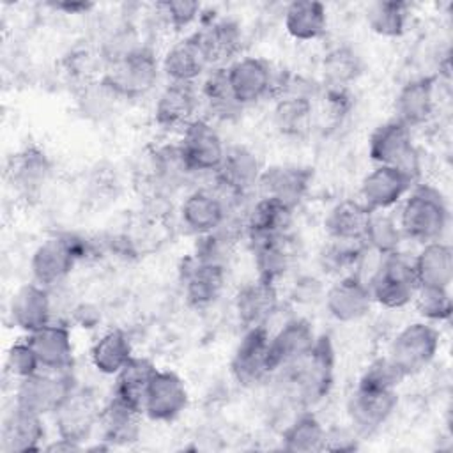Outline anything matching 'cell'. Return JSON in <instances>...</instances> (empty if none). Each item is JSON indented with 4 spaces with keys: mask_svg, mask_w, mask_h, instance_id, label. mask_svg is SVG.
Returning a JSON list of instances; mask_svg holds the SVG:
<instances>
[{
    "mask_svg": "<svg viewBox=\"0 0 453 453\" xmlns=\"http://www.w3.org/2000/svg\"><path fill=\"white\" fill-rule=\"evenodd\" d=\"M51 416L58 437L83 446V442L88 441L92 432L99 426L101 405L92 389L76 386Z\"/></svg>",
    "mask_w": 453,
    "mask_h": 453,
    "instance_id": "8fae6325",
    "label": "cell"
},
{
    "mask_svg": "<svg viewBox=\"0 0 453 453\" xmlns=\"http://www.w3.org/2000/svg\"><path fill=\"white\" fill-rule=\"evenodd\" d=\"M207 69L209 64L195 34L177 41L161 58V73L172 83H196Z\"/></svg>",
    "mask_w": 453,
    "mask_h": 453,
    "instance_id": "f546056e",
    "label": "cell"
},
{
    "mask_svg": "<svg viewBox=\"0 0 453 453\" xmlns=\"http://www.w3.org/2000/svg\"><path fill=\"white\" fill-rule=\"evenodd\" d=\"M74 317L81 327H94V324L99 320V313L96 310H90L88 304L78 306L74 310Z\"/></svg>",
    "mask_w": 453,
    "mask_h": 453,
    "instance_id": "db71d44e",
    "label": "cell"
},
{
    "mask_svg": "<svg viewBox=\"0 0 453 453\" xmlns=\"http://www.w3.org/2000/svg\"><path fill=\"white\" fill-rule=\"evenodd\" d=\"M195 35L205 55L209 69L226 67L237 60V55L242 50L241 25L228 18L211 21L207 27L195 32Z\"/></svg>",
    "mask_w": 453,
    "mask_h": 453,
    "instance_id": "4316f807",
    "label": "cell"
},
{
    "mask_svg": "<svg viewBox=\"0 0 453 453\" xmlns=\"http://www.w3.org/2000/svg\"><path fill=\"white\" fill-rule=\"evenodd\" d=\"M51 173V163L44 150L37 147H25L11 157L9 177L12 186L27 198L39 195Z\"/></svg>",
    "mask_w": 453,
    "mask_h": 453,
    "instance_id": "1f68e13d",
    "label": "cell"
},
{
    "mask_svg": "<svg viewBox=\"0 0 453 453\" xmlns=\"http://www.w3.org/2000/svg\"><path fill=\"white\" fill-rule=\"evenodd\" d=\"M85 446L74 442V441H69V439H64V437H58L55 442L48 444L44 449L46 451H78V449H83Z\"/></svg>",
    "mask_w": 453,
    "mask_h": 453,
    "instance_id": "11a10c76",
    "label": "cell"
},
{
    "mask_svg": "<svg viewBox=\"0 0 453 453\" xmlns=\"http://www.w3.org/2000/svg\"><path fill=\"white\" fill-rule=\"evenodd\" d=\"M313 97L301 94L281 96L273 110V124L281 136L303 138L311 127L313 117Z\"/></svg>",
    "mask_w": 453,
    "mask_h": 453,
    "instance_id": "74e56055",
    "label": "cell"
},
{
    "mask_svg": "<svg viewBox=\"0 0 453 453\" xmlns=\"http://www.w3.org/2000/svg\"><path fill=\"white\" fill-rule=\"evenodd\" d=\"M435 76H418L407 80L395 96L393 119L409 129L428 122L435 111Z\"/></svg>",
    "mask_w": 453,
    "mask_h": 453,
    "instance_id": "603a6c76",
    "label": "cell"
},
{
    "mask_svg": "<svg viewBox=\"0 0 453 453\" xmlns=\"http://www.w3.org/2000/svg\"><path fill=\"white\" fill-rule=\"evenodd\" d=\"M403 379L405 377L396 370V366L388 359V356H384V357L373 359L365 368V372L361 373L357 382H363V384H368V386H375V388L396 389Z\"/></svg>",
    "mask_w": 453,
    "mask_h": 453,
    "instance_id": "681fc988",
    "label": "cell"
},
{
    "mask_svg": "<svg viewBox=\"0 0 453 453\" xmlns=\"http://www.w3.org/2000/svg\"><path fill=\"white\" fill-rule=\"evenodd\" d=\"M44 416L27 411L19 405L4 416L0 426V451L2 453H30L42 449Z\"/></svg>",
    "mask_w": 453,
    "mask_h": 453,
    "instance_id": "cb8c5ba5",
    "label": "cell"
},
{
    "mask_svg": "<svg viewBox=\"0 0 453 453\" xmlns=\"http://www.w3.org/2000/svg\"><path fill=\"white\" fill-rule=\"evenodd\" d=\"M133 357V345L122 329L103 333L90 349V363L103 375H117Z\"/></svg>",
    "mask_w": 453,
    "mask_h": 453,
    "instance_id": "ab89813d",
    "label": "cell"
},
{
    "mask_svg": "<svg viewBox=\"0 0 453 453\" xmlns=\"http://www.w3.org/2000/svg\"><path fill=\"white\" fill-rule=\"evenodd\" d=\"M418 315L432 324L446 322L453 313V301L449 288L439 287H418L412 297Z\"/></svg>",
    "mask_w": 453,
    "mask_h": 453,
    "instance_id": "f6af8a7d",
    "label": "cell"
},
{
    "mask_svg": "<svg viewBox=\"0 0 453 453\" xmlns=\"http://www.w3.org/2000/svg\"><path fill=\"white\" fill-rule=\"evenodd\" d=\"M253 260L258 276L265 281L276 283L290 267L294 250L290 234L274 235V237H260V239H250Z\"/></svg>",
    "mask_w": 453,
    "mask_h": 453,
    "instance_id": "e575fe53",
    "label": "cell"
},
{
    "mask_svg": "<svg viewBox=\"0 0 453 453\" xmlns=\"http://www.w3.org/2000/svg\"><path fill=\"white\" fill-rule=\"evenodd\" d=\"M398 405L396 389L375 388L357 382L347 400V416L359 437L377 432Z\"/></svg>",
    "mask_w": 453,
    "mask_h": 453,
    "instance_id": "30bf717a",
    "label": "cell"
},
{
    "mask_svg": "<svg viewBox=\"0 0 453 453\" xmlns=\"http://www.w3.org/2000/svg\"><path fill=\"white\" fill-rule=\"evenodd\" d=\"M368 156L375 165L393 166L414 180L421 172V159L412 133L396 119L379 124L368 136Z\"/></svg>",
    "mask_w": 453,
    "mask_h": 453,
    "instance_id": "8992f818",
    "label": "cell"
},
{
    "mask_svg": "<svg viewBox=\"0 0 453 453\" xmlns=\"http://www.w3.org/2000/svg\"><path fill=\"white\" fill-rule=\"evenodd\" d=\"M226 287V265L189 258L182 274V290L191 308L203 310L219 301Z\"/></svg>",
    "mask_w": 453,
    "mask_h": 453,
    "instance_id": "44dd1931",
    "label": "cell"
},
{
    "mask_svg": "<svg viewBox=\"0 0 453 453\" xmlns=\"http://www.w3.org/2000/svg\"><path fill=\"white\" fill-rule=\"evenodd\" d=\"M418 287L449 288L453 281V250L442 241L423 244L412 260Z\"/></svg>",
    "mask_w": 453,
    "mask_h": 453,
    "instance_id": "d6a6232c",
    "label": "cell"
},
{
    "mask_svg": "<svg viewBox=\"0 0 453 453\" xmlns=\"http://www.w3.org/2000/svg\"><path fill=\"white\" fill-rule=\"evenodd\" d=\"M276 71L260 57H239L226 65V80L234 99L244 108L271 97Z\"/></svg>",
    "mask_w": 453,
    "mask_h": 453,
    "instance_id": "4fadbf2b",
    "label": "cell"
},
{
    "mask_svg": "<svg viewBox=\"0 0 453 453\" xmlns=\"http://www.w3.org/2000/svg\"><path fill=\"white\" fill-rule=\"evenodd\" d=\"M76 386L78 384L73 375V370H39L37 373L18 380L14 403L39 416H48L53 414L64 403V400L73 393Z\"/></svg>",
    "mask_w": 453,
    "mask_h": 453,
    "instance_id": "ba28073f",
    "label": "cell"
},
{
    "mask_svg": "<svg viewBox=\"0 0 453 453\" xmlns=\"http://www.w3.org/2000/svg\"><path fill=\"white\" fill-rule=\"evenodd\" d=\"M292 296L299 303H311V301L319 299L317 296H324V292H322L320 281H317L315 278L306 276V278H301V280L296 281Z\"/></svg>",
    "mask_w": 453,
    "mask_h": 453,
    "instance_id": "816d5d0a",
    "label": "cell"
},
{
    "mask_svg": "<svg viewBox=\"0 0 453 453\" xmlns=\"http://www.w3.org/2000/svg\"><path fill=\"white\" fill-rule=\"evenodd\" d=\"M317 334L310 320L294 317L287 320L269 340V372H283L303 359L313 347Z\"/></svg>",
    "mask_w": 453,
    "mask_h": 453,
    "instance_id": "2e32d148",
    "label": "cell"
},
{
    "mask_svg": "<svg viewBox=\"0 0 453 453\" xmlns=\"http://www.w3.org/2000/svg\"><path fill=\"white\" fill-rule=\"evenodd\" d=\"M396 221L407 239L421 244L441 241L449 225V207L432 184H414L402 200Z\"/></svg>",
    "mask_w": 453,
    "mask_h": 453,
    "instance_id": "6da1fadb",
    "label": "cell"
},
{
    "mask_svg": "<svg viewBox=\"0 0 453 453\" xmlns=\"http://www.w3.org/2000/svg\"><path fill=\"white\" fill-rule=\"evenodd\" d=\"M179 216L189 232L203 235L218 230L226 221L228 203L212 189H195L182 200Z\"/></svg>",
    "mask_w": 453,
    "mask_h": 453,
    "instance_id": "d4e9b609",
    "label": "cell"
},
{
    "mask_svg": "<svg viewBox=\"0 0 453 453\" xmlns=\"http://www.w3.org/2000/svg\"><path fill=\"white\" fill-rule=\"evenodd\" d=\"M39 370H41L39 359H37L32 345L27 342V338L12 343L9 347L7 356H5V372L12 379L21 380V379H27V377L37 373Z\"/></svg>",
    "mask_w": 453,
    "mask_h": 453,
    "instance_id": "7dc6e473",
    "label": "cell"
},
{
    "mask_svg": "<svg viewBox=\"0 0 453 453\" xmlns=\"http://www.w3.org/2000/svg\"><path fill=\"white\" fill-rule=\"evenodd\" d=\"M366 25L380 37L395 39L403 35L409 23V4L400 0H375L365 11Z\"/></svg>",
    "mask_w": 453,
    "mask_h": 453,
    "instance_id": "7bdbcfd3",
    "label": "cell"
},
{
    "mask_svg": "<svg viewBox=\"0 0 453 453\" xmlns=\"http://www.w3.org/2000/svg\"><path fill=\"white\" fill-rule=\"evenodd\" d=\"M280 304L276 283L262 278L244 283L234 297V310L237 320L246 327L267 326L271 317L276 313Z\"/></svg>",
    "mask_w": 453,
    "mask_h": 453,
    "instance_id": "484cf974",
    "label": "cell"
},
{
    "mask_svg": "<svg viewBox=\"0 0 453 453\" xmlns=\"http://www.w3.org/2000/svg\"><path fill=\"white\" fill-rule=\"evenodd\" d=\"M294 212L290 207L283 205L281 202L260 196L246 214L244 230L248 239H260V237H274L288 234L292 225Z\"/></svg>",
    "mask_w": 453,
    "mask_h": 453,
    "instance_id": "836d02e7",
    "label": "cell"
},
{
    "mask_svg": "<svg viewBox=\"0 0 453 453\" xmlns=\"http://www.w3.org/2000/svg\"><path fill=\"white\" fill-rule=\"evenodd\" d=\"M269 340L267 326H255L244 331L230 359V373L237 384L255 388L271 375L267 361Z\"/></svg>",
    "mask_w": 453,
    "mask_h": 453,
    "instance_id": "7c38bea8",
    "label": "cell"
},
{
    "mask_svg": "<svg viewBox=\"0 0 453 453\" xmlns=\"http://www.w3.org/2000/svg\"><path fill=\"white\" fill-rule=\"evenodd\" d=\"M143 412L124 400L111 395V398L101 407L99 430L101 441L108 446H129L138 441L142 434Z\"/></svg>",
    "mask_w": 453,
    "mask_h": 453,
    "instance_id": "83f0119b",
    "label": "cell"
},
{
    "mask_svg": "<svg viewBox=\"0 0 453 453\" xmlns=\"http://www.w3.org/2000/svg\"><path fill=\"white\" fill-rule=\"evenodd\" d=\"M189 402L184 380L172 370H156L143 400V416L168 423L179 418Z\"/></svg>",
    "mask_w": 453,
    "mask_h": 453,
    "instance_id": "9a60e30c",
    "label": "cell"
},
{
    "mask_svg": "<svg viewBox=\"0 0 453 453\" xmlns=\"http://www.w3.org/2000/svg\"><path fill=\"white\" fill-rule=\"evenodd\" d=\"M92 251V244L74 234H57L42 241L30 257L34 281L51 288L62 283L78 260Z\"/></svg>",
    "mask_w": 453,
    "mask_h": 453,
    "instance_id": "277c9868",
    "label": "cell"
},
{
    "mask_svg": "<svg viewBox=\"0 0 453 453\" xmlns=\"http://www.w3.org/2000/svg\"><path fill=\"white\" fill-rule=\"evenodd\" d=\"M48 290L50 288L35 281L16 288L9 301V315L18 329L28 334L53 320L51 297Z\"/></svg>",
    "mask_w": 453,
    "mask_h": 453,
    "instance_id": "f1b7e54d",
    "label": "cell"
},
{
    "mask_svg": "<svg viewBox=\"0 0 453 453\" xmlns=\"http://www.w3.org/2000/svg\"><path fill=\"white\" fill-rule=\"evenodd\" d=\"M313 180V168L301 165H271L262 170L257 188L260 196H269L296 211L304 200Z\"/></svg>",
    "mask_w": 453,
    "mask_h": 453,
    "instance_id": "e0dca14e",
    "label": "cell"
},
{
    "mask_svg": "<svg viewBox=\"0 0 453 453\" xmlns=\"http://www.w3.org/2000/svg\"><path fill=\"white\" fill-rule=\"evenodd\" d=\"M288 379L292 396L301 405L320 402L333 388L334 347L327 334L317 336L311 350L290 368L283 370Z\"/></svg>",
    "mask_w": 453,
    "mask_h": 453,
    "instance_id": "3957f363",
    "label": "cell"
},
{
    "mask_svg": "<svg viewBox=\"0 0 453 453\" xmlns=\"http://www.w3.org/2000/svg\"><path fill=\"white\" fill-rule=\"evenodd\" d=\"M441 347L439 329L426 320L403 326L391 340L388 359L403 377L416 375L430 366Z\"/></svg>",
    "mask_w": 453,
    "mask_h": 453,
    "instance_id": "5b68a950",
    "label": "cell"
},
{
    "mask_svg": "<svg viewBox=\"0 0 453 453\" xmlns=\"http://www.w3.org/2000/svg\"><path fill=\"white\" fill-rule=\"evenodd\" d=\"M326 428L311 411L299 412L281 432V448L290 453L322 451Z\"/></svg>",
    "mask_w": 453,
    "mask_h": 453,
    "instance_id": "b9f144b4",
    "label": "cell"
},
{
    "mask_svg": "<svg viewBox=\"0 0 453 453\" xmlns=\"http://www.w3.org/2000/svg\"><path fill=\"white\" fill-rule=\"evenodd\" d=\"M359 448V435L352 428H326L322 451H354Z\"/></svg>",
    "mask_w": 453,
    "mask_h": 453,
    "instance_id": "f907efd6",
    "label": "cell"
},
{
    "mask_svg": "<svg viewBox=\"0 0 453 453\" xmlns=\"http://www.w3.org/2000/svg\"><path fill=\"white\" fill-rule=\"evenodd\" d=\"M156 9L173 30L188 28L198 19L202 12L200 2H195V0H166V2H159Z\"/></svg>",
    "mask_w": 453,
    "mask_h": 453,
    "instance_id": "c3c4849f",
    "label": "cell"
},
{
    "mask_svg": "<svg viewBox=\"0 0 453 453\" xmlns=\"http://www.w3.org/2000/svg\"><path fill=\"white\" fill-rule=\"evenodd\" d=\"M202 104L196 83H168L154 104V120L161 129H184L195 119Z\"/></svg>",
    "mask_w": 453,
    "mask_h": 453,
    "instance_id": "ffe728a7",
    "label": "cell"
},
{
    "mask_svg": "<svg viewBox=\"0 0 453 453\" xmlns=\"http://www.w3.org/2000/svg\"><path fill=\"white\" fill-rule=\"evenodd\" d=\"M365 64L361 55L349 44H340L331 48L320 62L322 87L349 90L352 83L363 74Z\"/></svg>",
    "mask_w": 453,
    "mask_h": 453,
    "instance_id": "8d00e7d4",
    "label": "cell"
},
{
    "mask_svg": "<svg viewBox=\"0 0 453 453\" xmlns=\"http://www.w3.org/2000/svg\"><path fill=\"white\" fill-rule=\"evenodd\" d=\"M161 62L152 48L138 44L106 62L101 83L117 99H140L157 83Z\"/></svg>",
    "mask_w": 453,
    "mask_h": 453,
    "instance_id": "7a4b0ae2",
    "label": "cell"
},
{
    "mask_svg": "<svg viewBox=\"0 0 453 453\" xmlns=\"http://www.w3.org/2000/svg\"><path fill=\"white\" fill-rule=\"evenodd\" d=\"M372 301L386 310H398L412 303L418 288L412 262L400 251L380 257V264L368 280Z\"/></svg>",
    "mask_w": 453,
    "mask_h": 453,
    "instance_id": "52a82bcc",
    "label": "cell"
},
{
    "mask_svg": "<svg viewBox=\"0 0 453 453\" xmlns=\"http://www.w3.org/2000/svg\"><path fill=\"white\" fill-rule=\"evenodd\" d=\"M372 212L373 211H370L361 200H354V198L340 200L329 209L324 219L327 237L331 241L365 242Z\"/></svg>",
    "mask_w": 453,
    "mask_h": 453,
    "instance_id": "4dcf8cb0",
    "label": "cell"
},
{
    "mask_svg": "<svg viewBox=\"0 0 453 453\" xmlns=\"http://www.w3.org/2000/svg\"><path fill=\"white\" fill-rule=\"evenodd\" d=\"M402 239L403 234L393 216H389L386 211L372 212L365 235V246L368 250L375 251L380 257H388L400 251Z\"/></svg>",
    "mask_w": 453,
    "mask_h": 453,
    "instance_id": "ee69618b",
    "label": "cell"
},
{
    "mask_svg": "<svg viewBox=\"0 0 453 453\" xmlns=\"http://www.w3.org/2000/svg\"><path fill=\"white\" fill-rule=\"evenodd\" d=\"M324 304L334 320L350 324L366 317L373 301L368 283L359 274L352 273L340 276L324 292Z\"/></svg>",
    "mask_w": 453,
    "mask_h": 453,
    "instance_id": "d6986e66",
    "label": "cell"
},
{
    "mask_svg": "<svg viewBox=\"0 0 453 453\" xmlns=\"http://www.w3.org/2000/svg\"><path fill=\"white\" fill-rule=\"evenodd\" d=\"M414 184L416 180L405 172L393 166L375 165V168L361 180L359 200L373 212L388 211L400 203Z\"/></svg>",
    "mask_w": 453,
    "mask_h": 453,
    "instance_id": "ac0fdd59",
    "label": "cell"
},
{
    "mask_svg": "<svg viewBox=\"0 0 453 453\" xmlns=\"http://www.w3.org/2000/svg\"><path fill=\"white\" fill-rule=\"evenodd\" d=\"M177 147L189 173H216L226 152L219 133L203 117L195 119L182 129Z\"/></svg>",
    "mask_w": 453,
    "mask_h": 453,
    "instance_id": "9c48e42d",
    "label": "cell"
},
{
    "mask_svg": "<svg viewBox=\"0 0 453 453\" xmlns=\"http://www.w3.org/2000/svg\"><path fill=\"white\" fill-rule=\"evenodd\" d=\"M50 7H53L55 11H60L64 14H87L90 9H94L92 2H69V0H62V2H50Z\"/></svg>",
    "mask_w": 453,
    "mask_h": 453,
    "instance_id": "f5cc1de1",
    "label": "cell"
},
{
    "mask_svg": "<svg viewBox=\"0 0 453 453\" xmlns=\"http://www.w3.org/2000/svg\"><path fill=\"white\" fill-rule=\"evenodd\" d=\"M262 170L264 166L251 149L244 145L226 147L221 166L214 173L219 186V195L223 198L225 195L230 198H242L253 188H257Z\"/></svg>",
    "mask_w": 453,
    "mask_h": 453,
    "instance_id": "5bb4252c",
    "label": "cell"
},
{
    "mask_svg": "<svg viewBox=\"0 0 453 453\" xmlns=\"http://www.w3.org/2000/svg\"><path fill=\"white\" fill-rule=\"evenodd\" d=\"M331 241V239H329ZM366 246L365 242H343V241H331L320 253V264L324 271L345 276L347 271L359 265Z\"/></svg>",
    "mask_w": 453,
    "mask_h": 453,
    "instance_id": "bcb514c9",
    "label": "cell"
},
{
    "mask_svg": "<svg viewBox=\"0 0 453 453\" xmlns=\"http://www.w3.org/2000/svg\"><path fill=\"white\" fill-rule=\"evenodd\" d=\"M198 90L209 113L218 120H234L242 110V106L232 96L226 80V67L209 69Z\"/></svg>",
    "mask_w": 453,
    "mask_h": 453,
    "instance_id": "60d3db41",
    "label": "cell"
},
{
    "mask_svg": "<svg viewBox=\"0 0 453 453\" xmlns=\"http://www.w3.org/2000/svg\"><path fill=\"white\" fill-rule=\"evenodd\" d=\"M156 370L157 368L149 359L133 356L124 365V368L115 375L113 396L124 400L126 403H129L143 412V400L147 395V388H149Z\"/></svg>",
    "mask_w": 453,
    "mask_h": 453,
    "instance_id": "f35d334b",
    "label": "cell"
},
{
    "mask_svg": "<svg viewBox=\"0 0 453 453\" xmlns=\"http://www.w3.org/2000/svg\"><path fill=\"white\" fill-rule=\"evenodd\" d=\"M27 342L32 345L41 370L51 372H69L74 365V347L71 329L51 320L50 324L39 327L34 333L27 334Z\"/></svg>",
    "mask_w": 453,
    "mask_h": 453,
    "instance_id": "7402d4cb",
    "label": "cell"
},
{
    "mask_svg": "<svg viewBox=\"0 0 453 453\" xmlns=\"http://www.w3.org/2000/svg\"><path fill=\"white\" fill-rule=\"evenodd\" d=\"M283 27L296 41H317L327 30V9L317 0H296L285 7Z\"/></svg>",
    "mask_w": 453,
    "mask_h": 453,
    "instance_id": "d590c367",
    "label": "cell"
}]
</instances>
